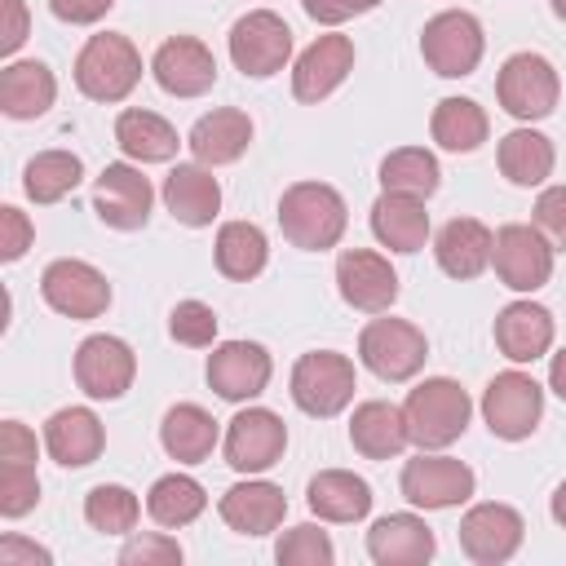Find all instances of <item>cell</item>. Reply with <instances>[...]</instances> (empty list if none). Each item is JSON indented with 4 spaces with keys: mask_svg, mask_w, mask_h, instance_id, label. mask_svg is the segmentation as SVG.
<instances>
[{
    "mask_svg": "<svg viewBox=\"0 0 566 566\" xmlns=\"http://www.w3.org/2000/svg\"><path fill=\"white\" fill-rule=\"evenodd\" d=\"M226 464L234 473H265L287 451V424L270 407H248L226 429Z\"/></svg>",
    "mask_w": 566,
    "mask_h": 566,
    "instance_id": "12",
    "label": "cell"
},
{
    "mask_svg": "<svg viewBox=\"0 0 566 566\" xmlns=\"http://www.w3.org/2000/svg\"><path fill=\"white\" fill-rule=\"evenodd\" d=\"M548 509H553V522H557V526L566 531V482H562V486L553 491V504H548Z\"/></svg>",
    "mask_w": 566,
    "mask_h": 566,
    "instance_id": "53",
    "label": "cell"
},
{
    "mask_svg": "<svg viewBox=\"0 0 566 566\" xmlns=\"http://www.w3.org/2000/svg\"><path fill=\"white\" fill-rule=\"evenodd\" d=\"M133 376H137V354L128 349V340L119 336H88L80 340L75 349V385L97 398V402H115L133 389Z\"/></svg>",
    "mask_w": 566,
    "mask_h": 566,
    "instance_id": "14",
    "label": "cell"
},
{
    "mask_svg": "<svg viewBox=\"0 0 566 566\" xmlns=\"http://www.w3.org/2000/svg\"><path fill=\"white\" fill-rule=\"evenodd\" d=\"M438 181H442V168L424 146H402L380 159V190H389V195L429 199L438 190Z\"/></svg>",
    "mask_w": 566,
    "mask_h": 566,
    "instance_id": "37",
    "label": "cell"
},
{
    "mask_svg": "<svg viewBox=\"0 0 566 566\" xmlns=\"http://www.w3.org/2000/svg\"><path fill=\"white\" fill-rule=\"evenodd\" d=\"M491 252H495V234L478 217H451L433 239V256H438L442 274H451L460 283L478 279L491 265Z\"/></svg>",
    "mask_w": 566,
    "mask_h": 566,
    "instance_id": "23",
    "label": "cell"
},
{
    "mask_svg": "<svg viewBox=\"0 0 566 566\" xmlns=\"http://www.w3.org/2000/svg\"><path fill=\"white\" fill-rule=\"evenodd\" d=\"M354 389H358L354 363L345 354H336V349L301 354L296 367H292V402L314 420H327V416L345 411Z\"/></svg>",
    "mask_w": 566,
    "mask_h": 566,
    "instance_id": "4",
    "label": "cell"
},
{
    "mask_svg": "<svg viewBox=\"0 0 566 566\" xmlns=\"http://www.w3.org/2000/svg\"><path fill=\"white\" fill-rule=\"evenodd\" d=\"M478 478L464 460H451V455H429L420 451L416 460L402 464V478H398V491L416 504V509H455L473 495Z\"/></svg>",
    "mask_w": 566,
    "mask_h": 566,
    "instance_id": "13",
    "label": "cell"
},
{
    "mask_svg": "<svg viewBox=\"0 0 566 566\" xmlns=\"http://www.w3.org/2000/svg\"><path fill=\"white\" fill-rule=\"evenodd\" d=\"M40 296L49 310L66 314V318H102L106 305H111V283L97 265L88 261H75V256H62V261H49L44 274H40Z\"/></svg>",
    "mask_w": 566,
    "mask_h": 566,
    "instance_id": "8",
    "label": "cell"
},
{
    "mask_svg": "<svg viewBox=\"0 0 566 566\" xmlns=\"http://www.w3.org/2000/svg\"><path fill=\"white\" fill-rule=\"evenodd\" d=\"M40 504V478H35V464H22V460H4L0 464V513L4 517H22Z\"/></svg>",
    "mask_w": 566,
    "mask_h": 566,
    "instance_id": "42",
    "label": "cell"
},
{
    "mask_svg": "<svg viewBox=\"0 0 566 566\" xmlns=\"http://www.w3.org/2000/svg\"><path fill=\"white\" fill-rule=\"evenodd\" d=\"M22 562H27V566H35V562L49 566L53 553L40 548V544H31V539H22V535H4V539H0V566H22Z\"/></svg>",
    "mask_w": 566,
    "mask_h": 566,
    "instance_id": "50",
    "label": "cell"
},
{
    "mask_svg": "<svg viewBox=\"0 0 566 566\" xmlns=\"http://www.w3.org/2000/svg\"><path fill=\"white\" fill-rule=\"evenodd\" d=\"M186 146L195 150V159L203 168H221V164H234L248 146H252V119L248 111H234V106H221V111H208L195 119Z\"/></svg>",
    "mask_w": 566,
    "mask_h": 566,
    "instance_id": "26",
    "label": "cell"
},
{
    "mask_svg": "<svg viewBox=\"0 0 566 566\" xmlns=\"http://www.w3.org/2000/svg\"><path fill=\"white\" fill-rule=\"evenodd\" d=\"M482 49H486V35H482V22L464 9H447V13H433L420 31V53L429 62L433 75L442 80H460V75H473L478 62H482Z\"/></svg>",
    "mask_w": 566,
    "mask_h": 566,
    "instance_id": "6",
    "label": "cell"
},
{
    "mask_svg": "<svg viewBox=\"0 0 566 566\" xmlns=\"http://www.w3.org/2000/svg\"><path fill=\"white\" fill-rule=\"evenodd\" d=\"M354 71V40L349 35H318L292 66V93L296 102H323L327 93H336L345 84V75Z\"/></svg>",
    "mask_w": 566,
    "mask_h": 566,
    "instance_id": "20",
    "label": "cell"
},
{
    "mask_svg": "<svg viewBox=\"0 0 566 566\" xmlns=\"http://www.w3.org/2000/svg\"><path fill=\"white\" fill-rule=\"evenodd\" d=\"M349 226V208L327 181H292L279 195V230L301 252H327L340 243Z\"/></svg>",
    "mask_w": 566,
    "mask_h": 566,
    "instance_id": "1",
    "label": "cell"
},
{
    "mask_svg": "<svg viewBox=\"0 0 566 566\" xmlns=\"http://www.w3.org/2000/svg\"><path fill=\"white\" fill-rule=\"evenodd\" d=\"M181 562V544L150 531V535H133L119 548V566H177Z\"/></svg>",
    "mask_w": 566,
    "mask_h": 566,
    "instance_id": "44",
    "label": "cell"
},
{
    "mask_svg": "<svg viewBox=\"0 0 566 566\" xmlns=\"http://www.w3.org/2000/svg\"><path fill=\"white\" fill-rule=\"evenodd\" d=\"M358 358H363V367H367L371 376L398 385V380H411V376L424 367L429 340H424V332H420L416 323H407V318H371V323L363 327V336H358Z\"/></svg>",
    "mask_w": 566,
    "mask_h": 566,
    "instance_id": "7",
    "label": "cell"
},
{
    "mask_svg": "<svg viewBox=\"0 0 566 566\" xmlns=\"http://www.w3.org/2000/svg\"><path fill=\"white\" fill-rule=\"evenodd\" d=\"M371 234H376L389 252H420L424 239H429L424 199H407V195L380 190V199L371 203Z\"/></svg>",
    "mask_w": 566,
    "mask_h": 566,
    "instance_id": "31",
    "label": "cell"
},
{
    "mask_svg": "<svg viewBox=\"0 0 566 566\" xmlns=\"http://www.w3.org/2000/svg\"><path fill=\"white\" fill-rule=\"evenodd\" d=\"M212 256H217V270L234 283H248L265 270L270 261V243H265V230L252 226V221H226L217 230V243H212Z\"/></svg>",
    "mask_w": 566,
    "mask_h": 566,
    "instance_id": "35",
    "label": "cell"
},
{
    "mask_svg": "<svg viewBox=\"0 0 566 566\" xmlns=\"http://www.w3.org/2000/svg\"><path fill=\"white\" fill-rule=\"evenodd\" d=\"M433 553L438 539L416 513H385L367 531V557L376 566H424Z\"/></svg>",
    "mask_w": 566,
    "mask_h": 566,
    "instance_id": "21",
    "label": "cell"
},
{
    "mask_svg": "<svg viewBox=\"0 0 566 566\" xmlns=\"http://www.w3.org/2000/svg\"><path fill=\"white\" fill-rule=\"evenodd\" d=\"M539 416H544V389L526 371H500L482 394V420L504 442L531 438Z\"/></svg>",
    "mask_w": 566,
    "mask_h": 566,
    "instance_id": "10",
    "label": "cell"
},
{
    "mask_svg": "<svg viewBox=\"0 0 566 566\" xmlns=\"http://www.w3.org/2000/svg\"><path fill=\"white\" fill-rule=\"evenodd\" d=\"M150 177H142V168L133 164H106L93 181V212L111 226V230H142L150 221Z\"/></svg>",
    "mask_w": 566,
    "mask_h": 566,
    "instance_id": "15",
    "label": "cell"
},
{
    "mask_svg": "<svg viewBox=\"0 0 566 566\" xmlns=\"http://www.w3.org/2000/svg\"><path fill=\"white\" fill-rule=\"evenodd\" d=\"M429 133L442 150L451 155H469L486 142L491 124H486V111L473 102V97H442L433 106V119H429Z\"/></svg>",
    "mask_w": 566,
    "mask_h": 566,
    "instance_id": "36",
    "label": "cell"
},
{
    "mask_svg": "<svg viewBox=\"0 0 566 566\" xmlns=\"http://www.w3.org/2000/svg\"><path fill=\"white\" fill-rule=\"evenodd\" d=\"M548 385H553V394L566 402V349L553 354V363H548Z\"/></svg>",
    "mask_w": 566,
    "mask_h": 566,
    "instance_id": "52",
    "label": "cell"
},
{
    "mask_svg": "<svg viewBox=\"0 0 566 566\" xmlns=\"http://www.w3.org/2000/svg\"><path fill=\"white\" fill-rule=\"evenodd\" d=\"M495 97L513 119L535 124V119H548L557 111L562 80L544 53H513L495 75Z\"/></svg>",
    "mask_w": 566,
    "mask_h": 566,
    "instance_id": "5",
    "label": "cell"
},
{
    "mask_svg": "<svg viewBox=\"0 0 566 566\" xmlns=\"http://www.w3.org/2000/svg\"><path fill=\"white\" fill-rule=\"evenodd\" d=\"M0 261H22L27 256V248L35 243V226L27 221V212L22 208H13V203H4L0 208Z\"/></svg>",
    "mask_w": 566,
    "mask_h": 566,
    "instance_id": "46",
    "label": "cell"
},
{
    "mask_svg": "<svg viewBox=\"0 0 566 566\" xmlns=\"http://www.w3.org/2000/svg\"><path fill=\"white\" fill-rule=\"evenodd\" d=\"M115 142H119V150L128 155V159H137V164H164V159H172L177 155V146H181V137H177V128L164 119V115H155V111H119V119H115Z\"/></svg>",
    "mask_w": 566,
    "mask_h": 566,
    "instance_id": "33",
    "label": "cell"
},
{
    "mask_svg": "<svg viewBox=\"0 0 566 566\" xmlns=\"http://www.w3.org/2000/svg\"><path fill=\"white\" fill-rule=\"evenodd\" d=\"M380 0H301V9L314 18V22H323V27H340V22H349V18H358V13H371Z\"/></svg>",
    "mask_w": 566,
    "mask_h": 566,
    "instance_id": "47",
    "label": "cell"
},
{
    "mask_svg": "<svg viewBox=\"0 0 566 566\" xmlns=\"http://www.w3.org/2000/svg\"><path fill=\"white\" fill-rule=\"evenodd\" d=\"M0 9H4L0 53H18V44L27 40V4H22V0H0Z\"/></svg>",
    "mask_w": 566,
    "mask_h": 566,
    "instance_id": "51",
    "label": "cell"
},
{
    "mask_svg": "<svg viewBox=\"0 0 566 566\" xmlns=\"http://www.w3.org/2000/svg\"><path fill=\"white\" fill-rule=\"evenodd\" d=\"M150 75H155V84H159L164 93H172V97H199V93H208V88L217 84V57H212V49H208L203 40H195V35H172V40H164V44L155 49Z\"/></svg>",
    "mask_w": 566,
    "mask_h": 566,
    "instance_id": "18",
    "label": "cell"
},
{
    "mask_svg": "<svg viewBox=\"0 0 566 566\" xmlns=\"http://www.w3.org/2000/svg\"><path fill=\"white\" fill-rule=\"evenodd\" d=\"M208 385L217 389V398L226 402H248L256 394H265L270 376H274V363L265 354V345L256 340H226L208 354Z\"/></svg>",
    "mask_w": 566,
    "mask_h": 566,
    "instance_id": "17",
    "label": "cell"
},
{
    "mask_svg": "<svg viewBox=\"0 0 566 566\" xmlns=\"http://www.w3.org/2000/svg\"><path fill=\"white\" fill-rule=\"evenodd\" d=\"M217 513H221V522L230 526V531H239V535H270V531H279L283 526V517H287V495H283V486H274V482H234L226 495H221V504H217Z\"/></svg>",
    "mask_w": 566,
    "mask_h": 566,
    "instance_id": "22",
    "label": "cell"
},
{
    "mask_svg": "<svg viewBox=\"0 0 566 566\" xmlns=\"http://www.w3.org/2000/svg\"><path fill=\"white\" fill-rule=\"evenodd\" d=\"M203 509H208V495H203V486H199L190 473H164V478L146 491V513H150L159 526H168V531L190 526Z\"/></svg>",
    "mask_w": 566,
    "mask_h": 566,
    "instance_id": "38",
    "label": "cell"
},
{
    "mask_svg": "<svg viewBox=\"0 0 566 566\" xmlns=\"http://www.w3.org/2000/svg\"><path fill=\"white\" fill-rule=\"evenodd\" d=\"M84 177V164L80 155L71 150H40L27 168H22V190L31 203H57L66 199Z\"/></svg>",
    "mask_w": 566,
    "mask_h": 566,
    "instance_id": "39",
    "label": "cell"
},
{
    "mask_svg": "<svg viewBox=\"0 0 566 566\" xmlns=\"http://www.w3.org/2000/svg\"><path fill=\"white\" fill-rule=\"evenodd\" d=\"M522 535H526V522L517 509L509 504H473L464 517H460V548L469 562L478 566H500L509 562L517 548H522Z\"/></svg>",
    "mask_w": 566,
    "mask_h": 566,
    "instance_id": "16",
    "label": "cell"
},
{
    "mask_svg": "<svg viewBox=\"0 0 566 566\" xmlns=\"http://www.w3.org/2000/svg\"><path fill=\"white\" fill-rule=\"evenodd\" d=\"M292 57V27L270 13V9H252L243 13L234 27H230V62L252 75V80H265L274 71H283Z\"/></svg>",
    "mask_w": 566,
    "mask_h": 566,
    "instance_id": "11",
    "label": "cell"
},
{
    "mask_svg": "<svg viewBox=\"0 0 566 566\" xmlns=\"http://www.w3.org/2000/svg\"><path fill=\"white\" fill-rule=\"evenodd\" d=\"M553 243L539 234V226H500L495 230V252H491V265L500 274L504 287L513 292H539L548 279H553Z\"/></svg>",
    "mask_w": 566,
    "mask_h": 566,
    "instance_id": "9",
    "label": "cell"
},
{
    "mask_svg": "<svg viewBox=\"0 0 566 566\" xmlns=\"http://www.w3.org/2000/svg\"><path fill=\"white\" fill-rule=\"evenodd\" d=\"M349 442H354V451L367 455V460H394V455H402V447L411 442L402 407L380 402V398L358 402L354 416H349Z\"/></svg>",
    "mask_w": 566,
    "mask_h": 566,
    "instance_id": "28",
    "label": "cell"
},
{
    "mask_svg": "<svg viewBox=\"0 0 566 566\" xmlns=\"http://www.w3.org/2000/svg\"><path fill=\"white\" fill-rule=\"evenodd\" d=\"M305 504L323 522H363L371 513V486L349 469H323L310 478Z\"/></svg>",
    "mask_w": 566,
    "mask_h": 566,
    "instance_id": "29",
    "label": "cell"
},
{
    "mask_svg": "<svg viewBox=\"0 0 566 566\" xmlns=\"http://www.w3.org/2000/svg\"><path fill=\"white\" fill-rule=\"evenodd\" d=\"M0 460L35 464V433H31L22 420H4V424H0Z\"/></svg>",
    "mask_w": 566,
    "mask_h": 566,
    "instance_id": "48",
    "label": "cell"
},
{
    "mask_svg": "<svg viewBox=\"0 0 566 566\" xmlns=\"http://www.w3.org/2000/svg\"><path fill=\"white\" fill-rule=\"evenodd\" d=\"M495 164L500 172L513 181V186H544L553 177V164H557V150L544 133L535 128H513L500 137V150H495Z\"/></svg>",
    "mask_w": 566,
    "mask_h": 566,
    "instance_id": "34",
    "label": "cell"
},
{
    "mask_svg": "<svg viewBox=\"0 0 566 566\" xmlns=\"http://www.w3.org/2000/svg\"><path fill=\"white\" fill-rule=\"evenodd\" d=\"M553 345V314L535 301H513L495 314V349L509 363H535Z\"/></svg>",
    "mask_w": 566,
    "mask_h": 566,
    "instance_id": "24",
    "label": "cell"
},
{
    "mask_svg": "<svg viewBox=\"0 0 566 566\" xmlns=\"http://www.w3.org/2000/svg\"><path fill=\"white\" fill-rule=\"evenodd\" d=\"M168 332L177 345H190V349H203L217 340V314L212 305L203 301H177L172 314H168Z\"/></svg>",
    "mask_w": 566,
    "mask_h": 566,
    "instance_id": "43",
    "label": "cell"
},
{
    "mask_svg": "<svg viewBox=\"0 0 566 566\" xmlns=\"http://www.w3.org/2000/svg\"><path fill=\"white\" fill-rule=\"evenodd\" d=\"M553 13H557V18L566 22V0H553Z\"/></svg>",
    "mask_w": 566,
    "mask_h": 566,
    "instance_id": "54",
    "label": "cell"
},
{
    "mask_svg": "<svg viewBox=\"0 0 566 566\" xmlns=\"http://www.w3.org/2000/svg\"><path fill=\"white\" fill-rule=\"evenodd\" d=\"M274 562L279 566H332L336 562V548H332V535L323 526L301 522V526H292V531L279 535Z\"/></svg>",
    "mask_w": 566,
    "mask_h": 566,
    "instance_id": "41",
    "label": "cell"
},
{
    "mask_svg": "<svg viewBox=\"0 0 566 566\" xmlns=\"http://www.w3.org/2000/svg\"><path fill=\"white\" fill-rule=\"evenodd\" d=\"M142 80V53L128 35L102 31L88 35L75 57V88L88 102H124Z\"/></svg>",
    "mask_w": 566,
    "mask_h": 566,
    "instance_id": "3",
    "label": "cell"
},
{
    "mask_svg": "<svg viewBox=\"0 0 566 566\" xmlns=\"http://www.w3.org/2000/svg\"><path fill=\"white\" fill-rule=\"evenodd\" d=\"M402 416H407V433L420 451H442L451 447L464 429H469V416H473V402L469 394L460 389V380L451 376H433V380H420L407 402H402Z\"/></svg>",
    "mask_w": 566,
    "mask_h": 566,
    "instance_id": "2",
    "label": "cell"
},
{
    "mask_svg": "<svg viewBox=\"0 0 566 566\" xmlns=\"http://www.w3.org/2000/svg\"><path fill=\"white\" fill-rule=\"evenodd\" d=\"M44 447L62 469H84V464H93L102 455L106 429L88 407H62L44 424Z\"/></svg>",
    "mask_w": 566,
    "mask_h": 566,
    "instance_id": "25",
    "label": "cell"
},
{
    "mask_svg": "<svg viewBox=\"0 0 566 566\" xmlns=\"http://www.w3.org/2000/svg\"><path fill=\"white\" fill-rule=\"evenodd\" d=\"M159 442H164V451H168L177 464H199V460H208L212 447H217V420H212L199 402H177V407L164 411Z\"/></svg>",
    "mask_w": 566,
    "mask_h": 566,
    "instance_id": "32",
    "label": "cell"
},
{
    "mask_svg": "<svg viewBox=\"0 0 566 566\" xmlns=\"http://www.w3.org/2000/svg\"><path fill=\"white\" fill-rule=\"evenodd\" d=\"M57 97V80L44 62H9L0 71V111L9 119H40Z\"/></svg>",
    "mask_w": 566,
    "mask_h": 566,
    "instance_id": "30",
    "label": "cell"
},
{
    "mask_svg": "<svg viewBox=\"0 0 566 566\" xmlns=\"http://www.w3.org/2000/svg\"><path fill=\"white\" fill-rule=\"evenodd\" d=\"M531 221L539 226V234H544L557 252H566V186H548V190L535 199Z\"/></svg>",
    "mask_w": 566,
    "mask_h": 566,
    "instance_id": "45",
    "label": "cell"
},
{
    "mask_svg": "<svg viewBox=\"0 0 566 566\" xmlns=\"http://www.w3.org/2000/svg\"><path fill=\"white\" fill-rule=\"evenodd\" d=\"M336 287H340V301L363 310V314H385L398 301L394 265L367 248H349L336 256Z\"/></svg>",
    "mask_w": 566,
    "mask_h": 566,
    "instance_id": "19",
    "label": "cell"
},
{
    "mask_svg": "<svg viewBox=\"0 0 566 566\" xmlns=\"http://www.w3.org/2000/svg\"><path fill=\"white\" fill-rule=\"evenodd\" d=\"M111 4H115V0H49L53 18H62V22H71V27H88V22L106 18Z\"/></svg>",
    "mask_w": 566,
    "mask_h": 566,
    "instance_id": "49",
    "label": "cell"
},
{
    "mask_svg": "<svg viewBox=\"0 0 566 566\" xmlns=\"http://www.w3.org/2000/svg\"><path fill=\"white\" fill-rule=\"evenodd\" d=\"M137 517H142V504L119 482H102V486H93L84 495V522L93 531H102V535H128L137 526Z\"/></svg>",
    "mask_w": 566,
    "mask_h": 566,
    "instance_id": "40",
    "label": "cell"
},
{
    "mask_svg": "<svg viewBox=\"0 0 566 566\" xmlns=\"http://www.w3.org/2000/svg\"><path fill=\"white\" fill-rule=\"evenodd\" d=\"M164 208L190 230L212 226V217L221 212V186L203 164H177L164 177Z\"/></svg>",
    "mask_w": 566,
    "mask_h": 566,
    "instance_id": "27",
    "label": "cell"
}]
</instances>
